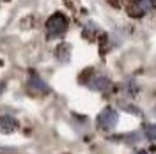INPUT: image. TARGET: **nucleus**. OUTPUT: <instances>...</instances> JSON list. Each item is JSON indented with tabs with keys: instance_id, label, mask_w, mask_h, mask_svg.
Masks as SVG:
<instances>
[{
	"instance_id": "f257e3e1",
	"label": "nucleus",
	"mask_w": 156,
	"mask_h": 154,
	"mask_svg": "<svg viewBox=\"0 0 156 154\" xmlns=\"http://www.w3.org/2000/svg\"><path fill=\"white\" fill-rule=\"evenodd\" d=\"M68 30V18L62 12L51 14L46 21V32L50 37H60L64 32Z\"/></svg>"
},
{
	"instance_id": "f03ea898",
	"label": "nucleus",
	"mask_w": 156,
	"mask_h": 154,
	"mask_svg": "<svg viewBox=\"0 0 156 154\" xmlns=\"http://www.w3.org/2000/svg\"><path fill=\"white\" fill-rule=\"evenodd\" d=\"M119 121V114H117L114 108H105L99 115H98V128L103 129V131H110L117 126Z\"/></svg>"
},
{
	"instance_id": "7ed1b4c3",
	"label": "nucleus",
	"mask_w": 156,
	"mask_h": 154,
	"mask_svg": "<svg viewBox=\"0 0 156 154\" xmlns=\"http://www.w3.org/2000/svg\"><path fill=\"white\" fill-rule=\"evenodd\" d=\"M18 129V121L12 115H2L0 117V133H5L9 135L12 131Z\"/></svg>"
},
{
	"instance_id": "20e7f679",
	"label": "nucleus",
	"mask_w": 156,
	"mask_h": 154,
	"mask_svg": "<svg viewBox=\"0 0 156 154\" xmlns=\"http://www.w3.org/2000/svg\"><path fill=\"white\" fill-rule=\"evenodd\" d=\"M87 85H89V89H92V90H107L108 87H110V80L105 78V76H94Z\"/></svg>"
},
{
	"instance_id": "39448f33",
	"label": "nucleus",
	"mask_w": 156,
	"mask_h": 154,
	"mask_svg": "<svg viewBox=\"0 0 156 154\" xmlns=\"http://www.w3.org/2000/svg\"><path fill=\"white\" fill-rule=\"evenodd\" d=\"M30 85L34 87V89H37V90H41V92H48V90H50L48 85H46V83L37 76V75H32V76H30Z\"/></svg>"
},
{
	"instance_id": "423d86ee",
	"label": "nucleus",
	"mask_w": 156,
	"mask_h": 154,
	"mask_svg": "<svg viewBox=\"0 0 156 154\" xmlns=\"http://www.w3.org/2000/svg\"><path fill=\"white\" fill-rule=\"evenodd\" d=\"M153 5H154V0H136L138 14H144V12H147V11H151Z\"/></svg>"
},
{
	"instance_id": "0eeeda50",
	"label": "nucleus",
	"mask_w": 156,
	"mask_h": 154,
	"mask_svg": "<svg viewBox=\"0 0 156 154\" xmlns=\"http://www.w3.org/2000/svg\"><path fill=\"white\" fill-rule=\"evenodd\" d=\"M144 133H146L147 140L156 142V124H147L146 128H144Z\"/></svg>"
},
{
	"instance_id": "6e6552de",
	"label": "nucleus",
	"mask_w": 156,
	"mask_h": 154,
	"mask_svg": "<svg viewBox=\"0 0 156 154\" xmlns=\"http://www.w3.org/2000/svg\"><path fill=\"white\" fill-rule=\"evenodd\" d=\"M2 90H4V83L0 82V94H2Z\"/></svg>"
},
{
	"instance_id": "1a4fd4ad",
	"label": "nucleus",
	"mask_w": 156,
	"mask_h": 154,
	"mask_svg": "<svg viewBox=\"0 0 156 154\" xmlns=\"http://www.w3.org/2000/svg\"><path fill=\"white\" fill-rule=\"evenodd\" d=\"M138 154H147V152H144V151H142V152H138Z\"/></svg>"
}]
</instances>
